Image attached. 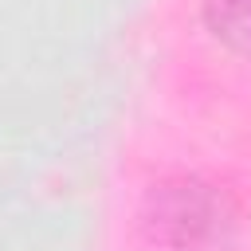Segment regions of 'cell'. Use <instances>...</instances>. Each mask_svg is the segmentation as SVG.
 <instances>
[{
  "mask_svg": "<svg viewBox=\"0 0 251 251\" xmlns=\"http://www.w3.org/2000/svg\"><path fill=\"white\" fill-rule=\"evenodd\" d=\"M208 35L239 59H251V0H200Z\"/></svg>",
  "mask_w": 251,
  "mask_h": 251,
  "instance_id": "2",
  "label": "cell"
},
{
  "mask_svg": "<svg viewBox=\"0 0 251 251\" xmlns=\"http://www.w3.org/2000/svg\"><path fill=\"white\" fill-rule=\"evenodd\" d=\"M235 227L231 196L200 173H169L145 188L141 231L165 251H208Z\"/></svg>",
  "mask_w": 251,
  "mask_h": 251,
  "instance_id": "1",
  "label": "cell"
}]
</instances>
